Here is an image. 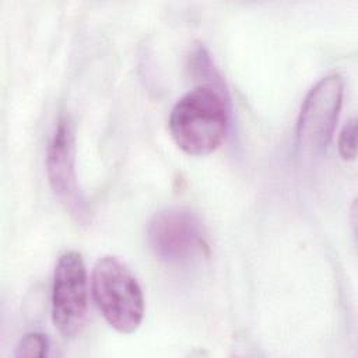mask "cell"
<instances>
[{
  "instance_id": "1",
  "label": "cell",
  "mask_w": 358,
  "mask_h": 358,
  "mask_svg": "<svg viewBox=\"0 0 358 358\" xmlns=\"http://www.w3.org/2000/svg\"><path fill=\"white\" fill-rule=\"evenodd\" d=\"M229 124L222 94L210 84H201L173 105L168 127L175 144L187 155L204 157L224 141Z\"/></svg>"
},
{
  "instance_id": "2",
  "label": "cell",
  "mask_w": 358,
  "mask_h": 358,
  "mask_svg": "<svg viewBox=\"0 0 358 358\" xmlns=\"http://www.w3.org/2000/svg\"><path fill=\"white\" fill-rule=\"evenodd\" d=\"M91 291L106 323L122 334L134 333L144 317L143 289L116 256L99 257L91 273Z\"/></svg>"
},
{
  "instance_id": "3",
  "label": "cell",
  "mask_w": 358,
  "mask_h": 358,
  "mask_svg": "<svg viewBox=\"0 0 358 358\" xmlns=\"http://www.w3.org/2000/svg\"><path fill=\"white\" fill-rule=\"evenodd\" d=\"M152 255L168 266H186L207 257L208 242L199 217L186 207L158 211L147 228Z\"/></svg>"
},
{
  "instance_id": "4",
  "label": "cell",
  "mask_w": 358,
  "mask_h": 358,
  "mask_svg": "<svg viewBox=\"0 0 358 358\" xmlns=\"http://www.w3.org/2000/svg\"><path fill=\"white\" fill-rule=\"evenodd\" d=\"M88 308L87 270L77 250H66L57 259L52 284V322L66 337H76L84 327Z\"/></svg>"
},
{
  "instance_id": "5",
  "label": "cell",
  "mask_w": 358,
  "mask_h": 358,
  "mask_svg": "<svg viewBox=\"0 0 358 358\" xmlns=\"http://www.w3.org/2000/svg\"><path fill=\"white\" fill-rule=\"evenodd\" d=\"M344 84L337 73L322 77L306 94L296 122V140L306 152L323 151L334 133Z\"/></svg>"
},
{
  "instance_id": "6",
  "label": "cell",
  "mask_w": 358,
  "mask_h": 358,
  "mask_svg": "<svg viewBox=\"0 0 358 358\" xmlns=\"http://www.w3.org/2000/svg\"><path fill=\"white\" fill-rule=\"evenodd\" d=\"M46 173L52 192L66 210L83 221L87 215L85 204L80 196L74 168V133L69 117L63 116L48 145Z\"/></svg>"
},
{
  "instance_id": "7",
  "label": "cell",
  "mask_w": 358,
  "mask_h": 358,
  "mask_svg": "<svg viewBox=\"0 0 358 358\" xmlns=\"http://www.w3.org/2000/svg\"><path fill=\"white\" fill-rule=\"evenodd\" d=\"M49 351V340L46 334L32 331L25 334L15 350V357H46Z\"/></svg>"
},
{
  "instance_id": "8",
  "label": "cell",
  "mask_w": 358,
  "mask_h": 358,
  "mask_svg": "<svg viewBox=\"0 0 358 358\" xmlns=\"http://www.w3.org/2000/svg\"><path fill=\"white\" fill-rule=\"evenodd\" d=\"M338 152L343 159L352 161L357 155V123L351 117L338 136Z\"/></svg>"
}]
</instances>
